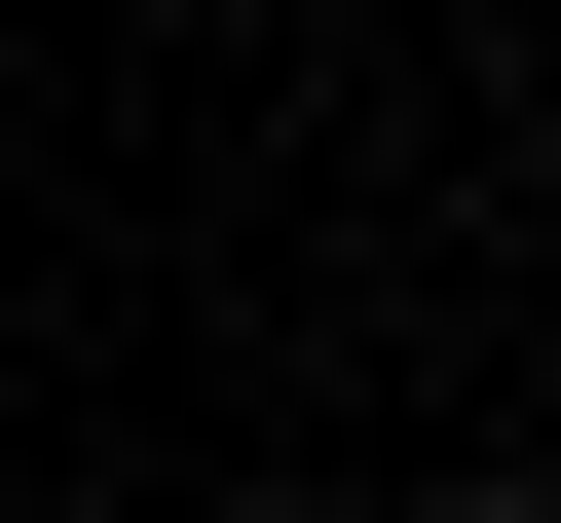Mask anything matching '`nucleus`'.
<instances>
[{
	"label": "nucleus",
	"mask_w": 561,
	"mask_h": 523,
	"mask_svg": "<svg viewBox=\"0 0 561 523\" xmlns=\"http://www.w3.org/2000/svg\"><path fill=\"white\" fill-rule=\"evenodd\" d=\"M449 523H561V486H449Z\"/></svg>",
	"instance_id": "nucleus-1"
},
{
	"label": "nucleus",
	"mask_w": 561,
	"mask_h": 523,
	"mask_svg": "<svg viewBox=\"0 0 561 523\" xmlns=\"http://www.w3.org/2000/svg\"><path fill=\"white\" fill-rule=\"evenodd\" d=\"M524 187H561V113H524Z\"/></svg>",
	"instance_id": "nucleus-2"
}]
</instances>
